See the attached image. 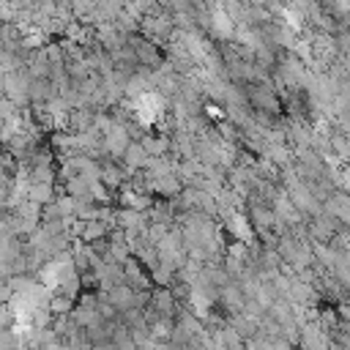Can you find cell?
Returning a JSON list of instances; mask_svg holds the SVG:
<instances>
[{
  "instance_id": "obj_2",
  "label": "cell",
  "mask_w": 350,
  "mask_h": 350,
  "mask_svg": "<svg viewBox=\"0 0 350 350\" xmlns=\"http://www.w3.org/2000/svg\"><path fill=\"white\" fill-rule=\"evenodd\" d=\"M120 350H142V347H139V345H137V342L131 339V342H126V345H120Z\"/></svg>"
},
{
  "instance_id": "obj_1",
  "label": "cell",
  "mask_w": 350,
  "mask_h": 350,
  "mask_svg": "<svg viewBox=\"0 0 350 350\" xmlns=\"http://www.w3.org/2000/svg\"><path fill=\"white\" fill-rule=\"evenodd\" d=\"M298 350H334V342H331V336L320 328L317 320H306V323L301 325Z\"/></svg>"
}]
</instances>
